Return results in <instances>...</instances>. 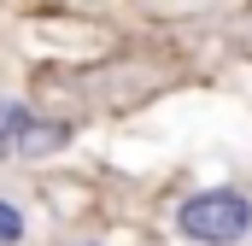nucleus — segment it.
I'll return each mask as SVG.
<instances>
[{
	"label": "nucleus",
	"instance_id": "3",
	"mask_svg": "<svg viewBox=\"0 0 252 246\" xmlns=\"http://www.w3.org/2000/svg\"><path fill=\"white\" fill-rule=\"evenodd\" d=\"M30 235V217H24V205L18 199H0V246H18Z\"/></svg>",
	"mask_w": 252,
	"mask_h": 246
},
{
	"label": "nucleus",
	"instance_id": "2",
	"mask_svg": "<svg viewBox=\"0 0 252 246\" xmlns=\"http://www.w3.org/2000/svg\"><path fill=\"white\" fill-rule=\"evenodd\" d=\"M35 141V112L18 106V100H0V158L6 153H24Z\"/></svg>",
	"mask_w": 252,
	"mask_h": 246
},
{
	"label": "nucleus",
	"instance_id": "1",
	"mask_svg": "<svg viewBox=\"0 0 252 246\" xmlns=\"http://www.w3.org/2000/svg\"><path fill=\"white\" fill-rule=\"evenodd\" d=\"M176 229L199 246H235V241H247V229H252V199L235 193V187H205V193L182 199Z\"/></svg>",
	"mask_w": 252,
	"mask_h": 246
}]
</instances>
